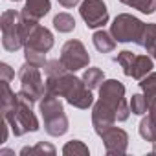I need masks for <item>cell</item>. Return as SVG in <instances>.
Here are the masks:
<instances>
[{
    "label": "cell",
    "instance_id": "cell-11",
    "mask_svg": "<svg viewBox=\"0 0 156 156\" xmlns=\"http://www.w3.org/2000/svg\"><path fill=\"white\" fill-rule=\"evenodd\" d=\"M107 154H125L129 147V134L119 127H110L101 134Z\"/></svg>",
    "mask_w": 156,
    "mask_h": 156
},
{
    "label": "cell",
    "instance_id": "cell-16",
    "mask_svg": "<svg viewBox=\"0 0 156 156\" xmlns=\"http://www.w3.org/2000/svg\"><path fill=\"white\" fill-rule=\"evenodd\" d=\"M81 79L85 81V85H87L90 90H96V88H99L101 83L105 81V73H103L101 68H87Z\"/></svg>",
    "mask_w": 156,
    "mask_h": 156
},
{
    "label": "cell",
    "instance_id": "cell-4",
    "mask_svg": "<svg viewBox=\"0 0 156 156\" xmlns=\"http://www.w3.org/2000/svg\"><path fill=\"white\" fill-rule=\"evenodd\" d=\"M99 99L107 101L114 110L118 121H127L130 112V105L125 99V87L118 79H105L99 87Z\"/></svg>",
    "mask_w": 156,
    "mask_h": 156
},
{
    "label": "cell",
    "instance_id": "cell-29",
    "mask_svg": "<svg viewBox=\"0 0 156 156\" xmlns=\"http://www.w3.org/2000/svg\"><path fill=\"white\" fill-rule=\"evenodd\" d=\"M13 2H19V0H13Z\"/></svg>",
    "mask_w": 156,
    "mask_h": 156
},
{
    "label": "cell",
    "instance_id": "cell-19",
    "mask_svg": "<svg viewBox=\"0 0 156 156\" xmlns=\"http://www.w3.org/2000/svg\"><path fill=\"white\" fill-rule=\"evenodd\" d=\"M140 88H141L145 99L156 98V72H151L143 79H140Z\"/></svg>",
    "mask_w": 156,
    "mask_h": 156
},
{
    "label": "cell",
    "instance_id": "cell-14",
    "mask_svg": "<svg viewBox=\"0 0 156 156\" xmlns=\"http://www.w3.org/2000/svg\"><path fill=\"white\" fill-rule=\"evenodd\" d=\"M92 42H94V46H96L98 51H101V53H108V51H112V50L116 48V42H118V41L112 37L110 31L99 30V31H96V33L92 35Z\"/></svg>",
    "mask_w": 156,
    "mask_h": 156
},
{
    "label": "cell",
    "instance_id": "cell-15",
    "mask_svg": "<svg viewBox=\"0 0 156 156\" xmlns=\"http://www.w3.org/2000/svg\"><path fill=\"white\" fill-rule=\"evenodd\" d=\"M141 48L147 50V53L156 61V24L149 22L143 28V37H141Z\"/></svg>",
    "mask_w": 156,
    "mask_h": 156
},
{
    "label": "cell",
    "instance_id": "cell-10",
    "mask_svg": "<svg viewBox=\"0 0 156 156\" xmlns=\"http://www.w3.org/2000/svg\"><path fill=\"white\" fill-rule=\"evenodd\" d=\"M66 103L75 107V108H81V110H87L94 105V96H92V90L85 85L83 79L77 77V81L72 85V88L68 90V94L64 96Z\"/></svg>",
    "mask_w": 156,
    "mask_h": 156
},
{
    "label": "cell",
    "instance_id": "cell-17",
    "mask_svg": "<svg viewBox=\"0 0 156 156\" xmlns=\"http://www.w3.org/2000/svg\"><path fill=\"white\" fill-rule=\"evenodd\" d=\"M53 28L59 33H70L75 30V19L70 13H59L53 17Z\"/></svg>",
    "mask_w": 156,
    "mask_h": 156
},
{
    "label": "cell",
    "instance_id": "cell-28",
    "mask_svg": "<svg viewBox=\"0 0 156 156\" xmlns=\"http://www.w3.org/2000/svg\"><path fill=\"white\" fill-rule=\"evenodd\" d=\"M152 154H156V140L152 141Z\"/></svg>",
    "mask_w": 156,
    "mask_h": 156
},
{
    "label": "cell",
    "instance_id": "cell-6",
    "mask_svg": "<svg viewBox=\"0 0 156 156\" xmlns=\"http://www.w3.org/2000/svg\"><path fill=\"white\" fill-rule=\"evenodd\" d=\"M19 79H20V92L30 98L33 103L41 101L46 94V81H42V75L37 66L26 62L19 70Z\"/></svg>",
    "mask_w": 156,
    "mask_h": 156
},
{
    "label": "cell",
    "instance_id": "cell-23",
    "mask_svg": "<svg viewBox=\"0 0 156 156\" xmlns=\"http://www.w3.org/2000/svg\"><path fill=\"white\" fill-rule=\"evenodd\" d=\"M20 154L22 156H26V154H50V156H53L55 154V147L46 143V141H39L35 147H24L20 151Z\"/></svg>",
    "mask_w": 156,
    "mask_h": 156
},
{
    "label": "cell",
    "instance_id": "cell-21",
    "mask_svg": "<svg viewBox=\"0 0 156 156\" xmlns=\"http://www.w3.org/2000/svg\"><path fill=\"white\" fill-rule=\"evenodd\" d=\"M24 57H26V62H30L37 68H42L48 62L44 51H37V50H30V48H24Z\"/></svg>",
    "mask_w": 156,
    "mask_h": 156
},
{
    "label": "cell",
    "instance_id": "cell-20",
    "mask_svg": "<svg viewBox=\"0 0 156 156\" xmlns=\"http://www.w3.org/2000/svg\"><path fill=\"white\" fill-rule=\"evenodd\" d=\"M62 154L64 156H88V147L79 140H72L62 147Z\"/></svg>",
    "mask_w": 156,
    "mask_h": 156
},
{
    "label": "cell",
    "instance_id": "cell-9",
    "mask_svg": "<svg viewBox=\"0 0 156 156\" xmlns=\"http://www.w3.org/2000/svg\"><path fill=\"white\" fill-rule=\"evenodd\" d=\"M118 121L116 118V110L103 99H99L98 103H94V108H92V127L94 130L101 136L107 129H110L114 123Z\"/></svg>",
    "mask_w": 156,
    "mask_h": 156
},
{
    "label": "cell",
    "instance_id": "cell-1",
    "mask_svg": "<svg viewBox=\"0 0 156 156\" xmlns=\"http://www.w3.org/2000/svg\"><path fill=\"white\" fill-rule=\"evenodd\" d=\"M31 105L33 101L20 90L15 94L9 83H2V114L15 136H24L26 132L39 130V119L33 114Z\"/></svg>",
    "mask_w": 156,
    "mask_h": 156
},
{
    "label": "cell",
    "instance_id": "cell-25",
    "mask_svg": "<svg viewBox=\"0 0 156 156\" xmlns=\"http://www.w3.org/2000/svg\"><path fill=\"white\" fill-rule=\"evenodd\" d=\"M62 72H66V68H64V64L61 62V59H51V61H48L46 66H44L46 77H53V75H59V73H62Z\"/></svg>",
    "mask_w": 156,
    "mask_h": 156
},
{
    "label": "cell",
    "instance_id": "cell-3",
    "mask_svg": "<svg viewBox=\"0 0 156 156\" xmlns=\"http://www.w3.org/2000/svg\"><path fill=\"white\" fill-rule=\"evenodd\" d=\"M0 28H2V46L8 51H17L24 48L22 39V13L15 9H8L0 17Z\"/></svg>",
    "mask_w": 156,
    "mask_h": 156
},
{
    "label": "cell",
    "instance_id": "cell-12",
    "mask_svg": "<svg viewBox=\"0 0 156 156\" xmlns=\"http://www.w3.org/2000/svg\"><path fill=\"white\" fill-rule=\"evenodd\" d=\"M51 9L50 0H26V6L20 11L22 17L31 19V20H41L44 15H48Z\"/></svg>",
    "mask_w": 156,
    "mask_h": 156
},
{
    "label": "cell",
    "instance_id": "cell-7",
    "mask_svg": "<svg viewBox=\"0 0 156 156\" xmlns=\"http://www.w3.org/2000/svg\"><path fill=\"white\" fill-rule=\"evenodd\" d=\"M61 62L64 64L66 70L70 72H77L81 68H87L88 62H90V55L85 48V44L77 39H72V41H66L61 48Z\"/></svg>",
    "mask_w": 156,
    "mask_h": 156
},
{
    "label": "cell",
    "instance_id": "cell-2",
    "mask_svg": "<svg viewBox=\"0 0 156 156\" xmlns=\"http://www.w3.org/2000/svg\"><path fill=\"white\" fill-rule=\"evenodd\" d=\"M39 110L44 121V130L50 136H62L68 130V118L64 114L62 103L53 94H44V98L39 101Z\"/></svg>",
    "mask_w": 156,
    "mask_h": 156
},
{
    "label": "cell",
    "instance_id": "cell-13",
    "mask_svg": "<svg viewBox=\"0 0 156 156\" xmlns=\"http://www.w3.org/2000/svg\"><path fill=\"white\" fill-rule=\"evenodd\" d=\"M152 66H154V62H152L151 55H134V61H132L130 70H129L127 75L140 81V79H143L147 73L152 72Z\"/></svg>",
    "mask_w": 156,
    "mask_h": 156
},
{
    "label": "cell",
    "instance_id": "cell-22",
    "mask_svg": "<svg viewBox=\"0 0 156 156\" xmlns=\"http://www.w3.org/2000/svg\"><path fill=\"white\" fill-rule=\"evenodd\" d=\"M130 112L132 114H136V116H143V114H147L149 112V108H147V99H145V96L143 94H134L132 98H130Z\"/></svg>",
    "mask_w": 156,
    "mask_h": 156
},
{
    "label": "cell",
    "instance_id": "cell-24",
    "mask_svg": "<svg viewBox=\"0 0 156 156\" xmlns=\"http://www.w3.org/2000/svg\"><path fill=\"white\" fill-rule=\"evenodd\" d=\"M134 51H129V50H123V51H119L118 53V57H116V61H118V64L123 68V73L127 75L129 73V70H130V64H132V61H134Z\"/></svg>",
    "mask_w": 156,
    "mask_h": 156
},
{
    "label": "cell",
    "instance_id": "cell-27",
    "mask_svg": "<svg viewBox=\"0 0 156 156\" xmlns=\"http://www.w3.org/2000/svg\"><path fill=\"white\" fill-rule=\"evenodd\" d=\"M57 2H59L62 8H73V6L79 4V0H57Z\"/></svg>",
    "mask_w": 156,
    "mask_h": 156
},
{
    "label": "cell",
    "instance_id": "cell-5",
    "mask_svg": "<svg viewBox=\"0 0 156 156\" xmlns=\"http://www.w3.org/2000/svg\"><path fill=\"white\" fill-rule=\"evenodd\" d=\"M143 28H145V22H141L140 19L129 13H121L110 24V33L118 42H136L138 46H141Z\"/></svg>",
    "mask_w": 156,
    "mask_h": 156
},
{
    "label": "cell",
    "instance_id": "cell-26",
    "mask_svg": "<svg viewBox=\"0 0 156 156\" xmlns=\"http://www.w3.org/2000/svg\"><path fill=\"white\" fill-rule=\"evenodd\" d=\"M13 77H15V72L9 68V64H6V62L0 64V81L2 83H11Z\"/></svg>",
    "mask_w": 156,
    "mask_h": 156
},
{
    "label": "cell",
    "instance_id": "cell-8",
    "mask_svg": "<svg viewBox=\"0 0 156 156\" xmlns=\"http://www.w3.org/2000/svg\"><path fill=\"white\" fill-rule=\"evenodd\" d=\"M79 15L88 28H101L108 22V9L103 0H83Z\"/></svg>",
    "mask_w": 156,
    "mask_h": 156
},
{
    "label": "cell",
    "instance_id": "cell-18",
    "mask_svg": "<svg viewBox=\"0 0 156 156\" xmlns=\"http://www.w3.org/2000/svg\"><path fill=\"white\" fill-rule=\"evenodd\" d=\"M121 4L129 6V8H134L145 15H151L156 11V0H119Z\"/></svg>",
    "mask_w": 156,
    "mask_h": 156
}]
</instances>
